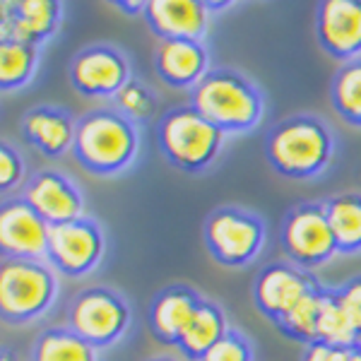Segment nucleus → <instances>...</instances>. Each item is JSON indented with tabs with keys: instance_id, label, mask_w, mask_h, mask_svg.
Wrapping results in <instances>:
<instances>
[{
	"instance_id": "1",
	"label": "nucleus",
	"mask_w": 361,
	"mask_h": 361,
	"mask_svg": "<svg viewBox=\"0 0 361 361\" xmlns=\"http://www.w3.org/2000/svg\"><path fill=\"white\" fill-rule=\"evenodd\" d=\"M190 106L224 133L250 130L260 123L265 111L258 87L229 68L209 70L190 90Z\"/></svg>"
},
{
	"instance_id": "2",
	"label": "nucleus",
	"mask_w": 361,
	"mask_h": 361,
	"mask_svg": "<svg viewBox=\"0 0 361 361\" xmlns=\"http://www.w3.org/2000/svg\"><path fill=\"white\" fill-rule=\"evenodd\" d=\"M333 135L316 116H292L272 128L265 140L267 161L287 178L320 176L333 159Z\"/></svg>"
},
{
	"instance_id": "3",
	"label": "nucleus",
	"mask_w": 361,
	"mask_h": 361,
	"mask_svg": "<svg viewBox=\"0 0 361 361\" xmlns=\"http://www.w3.org/2000/svg\"><path fill=\"white\" fill-rule=\"evenodd\" d=\"M75 159L99 176L118 173L137 154V126L118 111H92L78 121Z\"/></svg>"
},
{
	"instance_id": "4",
	"label": "nucleus",
	"mask_w": 361,
	"mask_h": 361,
	"mask_svg": "<svg viewBox=\"0 0 361 361\" xmlns=\"http://www.w3.org/2000/svg\"><path fill=\"white\" fill-rule=\"evenodd\" d=\"M224 130L209 123L193 106H180L169 111L159 121L157 137L161 152L180 171H202L219 157L224 145Z\"/></svg>"
},
{
	"instance_id": "5",
	"label": "nucleus",
	"mask_w": 361,
	"mask_h": 361,
	"mask_svg": "<svg viewBox=\"0 0 361 361\" xmlns=\"http://www.w3.org/2000/svg\"><path fill=\"white\" fill-rule=\"evenodd\" d=\"M58 296V277L46 260L3 258L0 313L8 323H29L44 316Z\"/></svg>"
},
{
	"instance_id": "6",
	"label": "nucleus",
	"mask_w": 361,
	"mask_h": 361,
	"mask_svg": "<svg viewBox=\"0 0 361 361\" xmlns=\"http://www.w3.org/2000/svg\"><path fill=\"white\" fill-rule=\"evenodd\" d=\"M205 246L219 265L243 267L263 250L265 224L248 209L219 207L205 222Z\"/></svg>"
},
{
	"instance_id": "7",
	"label": "nucleus",
	"mask_w": 361,
	"mask_h": 361,
	"mask_svg": "<svg viewBox=\"0 0 361 361\" xmlns=\"http://www.w3.org/2000/svg\"><path fill=\"white\" fill-rule=\"evenodd\" d=\"M282 246L289 260L301 270L328 263L340 253L323 202H304L287 214L282 226Z\"/></svg>"
},
{
	"instance_id": "8",
	"label": "nucleus",
	"mask_w": 361,
	"mask_h": 361,
	"mask_svg": "<svg viewBox=\"0 0 361 361\" xmlns=\"http://www.w3.org/2000/svg\"><path fill=\"white\" fill-rule=\"evenodd\" d=\"M130 308L126 299L114 289H87L73 301L68 313V325L75 335L90 342L92 347H109L128 330Z\"/></svg>"
},
{
	"instance_id": "9",
	"label": "nucleus",
	"mask_w": 361,
	"mask_h": 361,
	"mask_svg": "<svg viewBox=\"0 0 361 361\" xmlns=\"http://www.w3.org/2000/svg\"><path fill=\"white\" fill-rule=\"evenodd\" d=\"M51 224L25 197H5L0 209V248L3 258L46 260L49 263Z\"/></svg>"
},
{
	"instance_id": "10",
	"label": "nucleus",
	"mask_w": 361,
	"mask_h": 361,
	"mask_svg": "<svg viewBox=\"0 0 361 361\" xmlns=\"http://www.w3.org/2000/svg\"><path fill=\"white\" fill-rule=\"evenodd\" d=\"M104 255V236L92 219L54 224L49 234V263L68 277L90 275Z\"/></svg>"
},
{
	"instance_id": "11",
	"label": "nucleus",
	"mask_w": 361,
	"mask_h": 361,
	"mask_svg": "<svg viewBox=\"0 0 361 361\" xmlns=\"http://www.w3.org/2000/svg\"><path fill=\"white\" fill-rule=\"evenodd\" d=\"M130 80L126 56L111 46H90L70 66V82L82 97H116Z\"/></svg>"
},
{
	"instance_id": "12",
	"label": "nucleus",
	"mask_w": 361,
	"mask_h": 361,
	"mask_svg": "<svg viewBox=\"0 0 361 361\" xmlns=\"http://www.w3.org/2000/svg\"><path fill=\"white\" fill-rule=\"evenodd\" d=\"M63 3L56 0H3L0 3V42L42 46L58 32Z\"/></svg>"
},
{
	"instance_id": "13",
	"label": "nucleus",
	"mask_w": 361,
	"mask_h": 361,
	"mask_svg": "<svg viewBox=\"0 0 361 361\" xmlns=\"http://www.w3.org/2000/svg\"><path fill=\"white\" fill-rule=\"evenodd\" d=\"M320 49L335 61L361 58V0H325L316 13Z\"/></svg>"
},
{
	"instance_id": "14",
	"label": "nucleus",
	"mask_w": 361,
	"mask_h": 361,
	"mask_svg": "<svg viewBox=\"0 0 361 361\" xmlns=\"http://www.w3.org/2000/svg\"><path fill=\"white\" fill-rule=\"evenodd\" d=\"M316 287H318V282L308 275L306 270L287 265V263H275V265L265 267L258 275V279H255V287H253L255 306H258V311L270 318L272 323H279V320L287 316V313Z\"/></svg>"
},
{
	"instance_id": "15",
	"label": "nucleus",
	"mask_w": 361,
	"mask_h": 361,
	"mask_svg": "<svg viewBox=\"0 0 361 361\" xmlns=\"http://www.w3.org/2000/svg\"><path fill=\"white\" fill-rule=\"evenodd\" d=\"M212 8L202 0H147L145 20L161 42H200L207 34Z\"/></svg>"
},
{
	"instance_id": "16",
	"label": "nucleus",
	"mask_w": 361,
	"mask_h": 361,
	"mask_svg": "<svg viewBox=\"0 0 361 361\" xmlns=\"http://www.w3.org/2000/svg\"><path fill=\"white\" fill-rule=\"evenodd\" d=\"M20 197H25L51 226L82 217V195L78 185L61 171H39L25 185Z\"/></svg>"
},
{
	"instance_id": "17",
	"label": "nucleus",
	"mask_w": 361,
	"mask_h": 361,
	"mask_svg": "<svg viewBox=\"0 0 361 361\" xmlns=\"http://www.w3.org/2000/svg\"><path fill=\"white\" fill-rule=\"evenodd\" d=\"M157 75L169 87H193L209 73L207 51L202 42H188V39H171L161 42L154 56Z\"/></svg>"
},
{
	"instance_id": "18",
	"label": "nucleus",
	"mask_w": 361,
	"mask_h": 361,
	"mask_svg": "<svg viewBox=\"0 0 361 361\" xmlns=\"http://www.w3.org/2000/svg\"><path fill=\"white\" fill-rule=\"evenodd\" d=\"M200 304L202 299L195 289L183 287V284L166 287L149 308V328H152L157 340L166 342V345H176Z\"/></svg>"
},
{
	"instance_id": "19",
	"label": "nucleus",
	"mask_w": 361,
	"mask_h": 361,
	"mask_svg": "<svg viewBox=\"0 0 361 361\" xmlns=\"http://www.w3.org/2000/svg\"><path fill=\"white\" fill-rule=\"evenodd\" d=\"M22 133L29 140V145H34L46 157H63L66 152H73L78 123L63 109L39 106L25 116Z\"/></svg>"
},
{
	"instance_id": "20",
	"label": "nucleus",
	"mask_w": 361,
	"mask_h": 361,
	"mask_svg": "<svg viewBox=\"0 0 361 361\" xmlns=\"http://www.w3.org/2000/svg\"><path fill=\"white\" fill-rule=\"evenodd\" d=\"M226 333H229V325H226L224 311L214 304V301L202 299V304L195 311L193 320H190L188 328L183 330V335L178 337L176 347L180 349L183 357L200 361Z\"/></svg>"
},
{
	"instance_id": "21",
	"label": "nucleus",
	"mask_w": 361,
	"mask_h": 361,
	"mask_svg": "<svg viewBox=\"0 0 361 361\" xmlns=\"http://www.w3.org/2000/svg\"><path fill=\"white\" fill-rule=\"evenodd\" d=\"M325 205L340 253H361V193H342Z\"/></svg>"
},
{
	"instance_id": "22",
	"label": "nucleus",
	"mask_w": 361,
	"mask_h": 361,
	"mask_svg": "<svg viewBox=\"0 0 361 361\" xmlns=\"http://www.w3.org/2000/svg\"><path fill=\"white\" fill-rule=\"evenodd\" d=\"M32 361H97V347L73 330H46L34 345Z\"/></svg>"
},
{
	"instance_id": "23",
	"label": "nucleus",
	"mask_w": 361,
	"mask_h": 361,
	"mask_svg": "<svg viewBox=\"0 0 361 361\" xmlns=\"http://www.w3.org/2000/svg\"><path fill=\"white\" fill-rule=\"evenodd\" d=\"M39 49L20 42H0V87L3 92L20 90L34 78Z\"/></svg>"
},
{
	"instance_id": "24",
	"label": "nucleus",
	"mask_w": 361,
	"mask_h": 361,
	"mask_svg": "<svg viewBox=\"0 0 361 361\" xmlns=\"http://www.w3.org/2000/svg\"><path fill=\"white\" fill-rule=\"evenodd\" d=\"M330 97L340 118L361 128V58L349 61L337 70Z\"/></svg>"
},
{
	"instance_id": "25",
	"label": "nucleus",
	"mask_w": 361,
	"mask_h": 361,
	"mask_svg": "<svg viewBox=\"0 0 361 361\" xmlns=\"http://www.w3.org/2000/svg\"><path fill=\"white\" fill-rule=\"evenodd\" d=\"M323 292L325 287L311 289L304 299L296 304L292 311L287 313L279 323H275L279 330H282L287 337L292 340H299L304 345H311V342L318 340V316H320V301H323Z\"/></svg>"
},
{
	"instance_id": "26",
	"label": "nucleus",
	"mask_w": 361,
	"mask_h": 361,
	"mask_svg": "<svg viewBox=\"0 0 361 361\" xmlns=\"http://www.w3.org/2000/svg\"><path fill=\"white\" fill-rule=\"evenodd\" d=\"M318 340L333 347H357L361 345L354 328L342 311L337 294L333 289H325L323 301H320V316H318Z\"/></svg>"
},
{
	"instance_id": "27",
	"label": "nucleus",
	"mask_w": 361,
	"mask_h": 361,
	"mask_svg": "<svg viewBox=\"0 0 361 361\" xmlns=\"http://www.w3.org/2000/svg\"><path fill=\"white\" fill-rule=\"evenodd\" d=\"M114 99H116V109H118V114H123L126 118H130V121L149 118L157 109L154 94L135 78H133Z\"/></svg>"
},
{
	"instance_id": "28",
	"label": "nucleus",
	"mask_w": 361,
	"mask_h": 361,
	"mask_svg": "<svg viewBox=\"0 0 361 361\" xmlns=\"http://www.w3.org/2000/svg\"><path fill=\"white\" fill-rule=\"evenodd\" d=\"M200 361H253V349H250V342L238 330L229 328V333Z\"/></svg>"
},
{
	"instance_id": "29",
	"label": "nucleus",
	"mask_w": 361,
	"mask_h": 361,
	"mask_svg": "<svg viewBox=\"0 0 361 361\" xmlns=\"http://www.w3.org/2000/svg\"><path fill=\"white\" fill-rule=\"evenodd\" d=\"M337 301H340L342 311L349 320V325L354 328L359 342H361V277L347 282L342 289H337Z\"/></svg>"
},
{
	"instance_id": "30",
	"label": "nucleus",
	"mask_w": 361,
	"mask_h": 361,
	"mask_svg": "<svg viewBox=\"0 0 361 361\" xmlns=\"http://www.w3.org/2000/svg\"><path fill=\"white\" fill-rule=\"evenodd\" d=\"M22 178H25V161L8 142H3L0 147V188L3 193H10L15 185H20Z\"/></svg>"
},
{
	"instance_id": "31",
	"label": "nucleus",
	"mask_w": 361,
	"mask_h": 361,
	"mask_svg": "<svg viewBox=\"0 0 361 361\" xmlns=\"http://www.w3.org/2000/svg\"><path fill=\"white\" fill-rule=\"evenodd\" d=\"M357 347H333L325 345V342H311L304 349V357L301 361H357Z\"/></svg>"
},
{
	"instance_id": "32",
	"label": "nucleus",
	"mask_w": 361,
	"mask_h": 361,
	"mask_svg": "<svg viewBox=\"0 0 361 361\" xmlns=\"http://www.w3.org/2000/svg\"><path fill=\"white\" fill-rule=\"evenodd\" d=\"M116 8L126 10V13H145L147 10V3H116Z\"/></svg>"
},
{
	"instance_id": "33",
	"label": "nucleus",
	"mask_w": 361,
	"mask_h": 361,
	"mask_svg": "<svg viewBox=\"0 0 361 361\" xmlns=\"http://www.w3.org/2000/svg\"><path fill=\"white\" fill-rule=\"evenodd\" d=\"M0 361H15L13 354H10V349H3V357H0Z\"/></svg>"
},
{
	"instance_id": "34",
	"label": "nucleus",
	"mask_w": 361,
	"mask_h": 361,
	"mask_svg": "<svg viewBox=\"0 0 361 361\" xmlns=\"http://www.w3.org/2000/svg\"><path fill=\"white\" fill-rule=\"evenodd\" d=\"M357 361H361V345H359V349H357Z\"/></svg>"
},
{
	"instance_id": "35",
	"label": "nucleus",
	"mask_w": 361,
	"mask_h": 361,
	"mask_svg": "<svg viewBox=\"0 0 361 361\" xmlns=\"http://www.w3.org/2000/svg\"><path fill=\"white\" fill-rule=\"evenodd\" d=\"M149 361H171V359H149Z\"/></svg>"
}]
</instances>
